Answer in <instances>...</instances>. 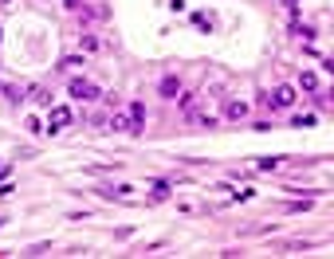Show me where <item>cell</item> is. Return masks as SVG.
I'll list each match as a JSON object with an SVG mask.
<instances>
[{
	"mask_svg": "<svg viewBox=\"0 0 334 259\" xmlns=\"http://www.w3.org/2000/svg\"><path fill=\"white\" fill-rule=\"evenodd\" d=\"M71 126V110L67 106H48V130L59 134V130H67Z\"/></svg>",
	"mask_w": 334,
	"mask_h": 259,
	"instance_id": "7a4b0ae2",
	"label": "cell"
},
{
	"mask_svg": "<svg viewBox=\"0 0 334 259\" xmlns=\"http://www.w3.org/2000/svg\"><path fill=\"white\" fill-rule=\"evenodd\" d=\"M162 95H166V99H177V95H181V83H177L173 75H166V79H162Z\"/></svg>",
	"mask_w": 334,
	"mask_h": 259,
	"instance_id": "5b68a950",
	"label": "cell"
},
{
	"mask_svg": "<svg viewBox=\"0 0 334 259\" xmlns=\"http://www.w3.org/2000/svg\"><path fill=\"white\" fill-rule=\"evenodd\" d=\"M32 99H36L40 106H52V95H48L44 87H32Z\"/></svg>",
	"mask_w": 334,
	"mask_h": 259,
	"instance_id": "ba28073f",
	"label": "cell"
},
{
	"mask_svg": "<svg viewBox=\"0 0 334 259\" xmlns=\"http://www.w3.org/2000/svg\"><path fill=\"white\" fill-rule=\"evenodd\" d=\"M67 91H71V99H79V103H95V99H99V87H95L91 79H71Z\"/></svg>",
	"mask_w": 334,
	"mask_h": 259,
	"instance_id": "6da1fadb",
	"label": "cell"
},
{
	"mask_svg": "<svg viewBox=\"0 0 334 259\" xmlns=\"http://www.w3.org/2000/svg\"><path fill=\"white\" fill-rule=\"evenodd\" d=\"M299 83H303V91H319V75H315V71H303Z\"/></svg>",
	"mask_w": 334,
	"mask_h": 259,
	"instance_id": "52a82bcc",
	"label": "cell"
},
{
	"mask_svg": "<svg viewBox=\"0 0 334 259\" xmlns=\"http://www.w3.org/2000/svg\"><path fill=\"white\" fill-rule=\"evenodd\" d=\"M295 99H299V95H295V87H279L276 99H268V103L279 106V110H287V106H295Z\"/></svg>",
	"mask_w": 334,
	"mask_h": 259,
	"instance_id": "3957f363",
	"label": "cell"
},
{
	"mask_svg": "<svg viewBox=\"0 0 334 259\" xmlns=\"http://www.w3.org/2000/svg\"><path fill=\"white\" fill-rule=\"evenodd\" d=\"M154 197H158V201H162V197H169V185H166V181H158V185H154Z\"/></svg>",
	"mask_w": 334,
	"mask_h": 259,
	"instance_id": "9c48e42d",
	"label": "cell"
},
{
	"mask_svg": "<svg viewBox=\"0 0 334 259\" xmlns=\"http://www.w3.org/2000/svg\"><path fill=\"white\" fill-rule=\"evenodd\" d=\"M232 122H240V118H248V103H228V110H224Z\"/></svg>",
	"mask_w": 334,
	"mask_h": 259,
	"instance_id": "8992f818",
	"label": "cell"
},
{
	"mask_svg": "<svg viewBox=\"0 0 334 259\" xmlns=\"http://www.w3.org/2000/svg\"><path fill=\"white\" fill-rule=\"evenodd\" d=\"M142 130H146V106L134 103L130 106V134H142Z\"/></svg>",
	"mask_w": 334,
	"mask_h": 259,
	"instance_id": "277c9868",
	"label": "cell"
}]
</instances>
